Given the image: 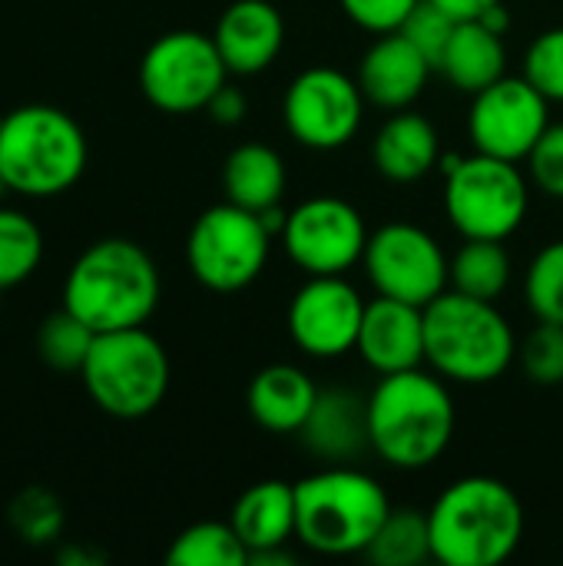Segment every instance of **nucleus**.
<instances>
[{
    "label": "nucleus",
    "mask_w": 563,
    "mask_h": 566,
    "mask_svg": "<svg viewBox=\"0 0 563 566\" xmlns=\"http://www.w3.org/2000/svg\"><path fill=\"white\" fill-rule=\"evenodd\" d=\"M458 424L448 381L435 371L382 375L368 395L372 451L398 471L431 468L451 444Z\"/></svg>",
    "instance_id": "obj_1"
},
{
    "label": "nucleus",
    "mask_w": 563,
    "mask_h": 566,
    "mask_svg": "<svg viewBox=\"0 0 563 566\" xmlns=\"http://www.w3.org/2000/svg\"><path fill=\"white\" fill-rule=\"evenodd\" d=\"M431 557L445 566H498L524 537V507L498 478L471 474L448 484L431 511Z\"/></svg>",
    "instance_id": "obj_2"
},
{
    "label": "nucleus",
    "mask_w": 563,
    "mask_h": 566,
    "mask_svg": "<svg viewBox=\"0 0 563 566\" xmlns=\"http://www.w3.org/2000/svg\"><path fill=\"white\" fill-rule=\"evenodd\" d=\"M159 269L139 242L100 239L70 265L63 305L100 335L146 325L159 305Z\"/></svg>",
    "instance_id": "obj_3"
},
{
    "label": "nucleus",
    "mask_w": 563,
    "mask_h": 566,
    "mask_svg": "<svg viewBox=\"0 0 563 566\" xmlns=\"http://www.w3.org/2000/svg\"><path fill=\"white\" fill-rule=\"evenodd\" d=\"M425 358L445 381L488 385L518 361V338L494 302L448 289L425 305Z\"/></svg>",
    "instance_id": "obj_4"
},
{
    "label": "nucleus",
    "mask_w": 563,
    "mask_h": 566,
    "mask_svg": "<svg viewBox=\"0 0 563 566\" xmlns=\"http://www.w3.org/2000/svg\"><path fill=\"white\" fill-rule=\"evenodd\" d=\"M388 511L385 488L352 464H329L295 481V537L325 557L365 554Z\"/></svg>",
    "instance_id": "obj_5"
},
{
    "label": "nucleus",
    "mask_w": 563,
    "mask_h": 566,
    "mask_svg": "<svg viewBox=\"0 0 563 566\" xmlns=\"http://www.w3.org/2000/svg\"><path fill=\"white\" fill-rule=\"evenodd\" d=\"M86 159V136L60 106L27 103L0 119V176L13 196H60L80 182Z\"/></svg>",
    "instance_id": "obj_6"
},
{
    "label": "nucleus",
    "mask_w": 563,
    "mask_h": 566,
    "mask_svg": "<svg viewBox=\"0 0 563 566\" xmlns=\"http://www.w3.org/2000/svg\"><path fill=\"white\" fill-rule=\"evenodd\" d=\"M80 378L103 415L139 421L153 415L169 391V355L143 325L100 332Z\"/></svg>",
    "instance_id": "obj_7"
},
{
    "label": "nucleus",
    "mask_w": 563,
    "mask_h": 566,
    "mask_svg": "<svg viewBox=\"0 0 563 566\" xmlns=\"http://www.w3.org/2000/svg\"><path fill=\"white\" fill-rule=\"evenodd\" d=\"M445 212L461 239L508 242L528 219L531 179L511 159L498 156H441Z\"/></svg>",
    "instance_id": "obj_8"
},
{
    "label": "nucleus",
    "mask_w": 563,
    "mask_h": 566,
    "mask_svg": "<svg viewBox=\"0 0 563 566\" xmlns=\"http://www.w3.org/2000/svg\"><path fill=\"white\" fill-rule=\"evenodd\" d=\"M272 235L259 212L236 202L209 206L189 229L186 262L199 285L219 295L249 289L269 262Z\"/></svg>",
    "instance_id": "obj_9"
},
{
    "label": "nucleus",
    "mask_w": 563,
    "mask_h": 566,
    "mask_svg": "<svg viewBox=\"0 0 563 566\" xmlns=\"http://www.w3.org/2000/svg\"><path fill=\"white\" fill-rule=\"evenodd\" d=\"M229 66L199 30H169L156 36L139 60V90L163 113H199L229 83Z\"/></svg>",
    "instance_id": "obj_10"
},
{
    "label": "nucleus",
    "mask_w": 563,
    "mask_h": 566,
    "mask_svg": "<svg viewBox=\"0 0 563 566\" xmlns=\"http://www.w3.org/2000/svg\"><path fill=\"white\" fill-rule=\"evenodd\" d=\"M365 93L338 66L302 70L282 96V123L295 143L315 153L348 146L365 119Z\"/></svg>",
    "instance_id": "obj_11"
},
{
    "label": "nucleus",
    "mask_w": 563,
    "mask_h": 566,
    "mask_svg": "<svg viewBox=\"0 0 563 566\" xmlns=\"http://www.w3.org/2000/svg\"><path fill=\"white\" fill-rule=\"evenodd\" d=\"M365 275L378 295L411 305H431L451 285V259L441 242L415 222H385L368 235L362 255Z\"/></svg>",
    "instance_id": "obj_12"
},
{
    "label": "nucleus",
    "mask_w": 563,
    "mask_h": 566,
    "mask_svg": "<svg viewBox=\"0 0 563 566\" xmlns=\"http://www.w3.org/2000/svg\"><path fill=\"white\" fill-rule=\"evenodd\" d=\"M551 126V99L521 73H504L498 83L471 96L468 139L475 153L524 163Z\"/></svg>",
    "instance_id": "obj_13"
},
{
    "label": "nucleus",
    "mask_w": 563,
    "mask_h": 566,
    "mask_svg": "<svg viewBox=\"0 0 563 566\" xmlns=\"http://www.w3.org/2000/svg\"><path fill=\"white\" fill-rule=\"evenodd\" d=\"M368 235L362 212L348 199L312 196L289 212L279 242L305 275H345L362 262Z\"/></svg>",
    "instance_id": "obj_14"
},
{
    "label": "nucleus",
    "mask_w": 563,
    "mask_h": 566,
    "mask_svg": "<svg viewBox=\"0 0 563 566\" xmlns=\"http://www.w3.org/2000/svg\"><path fill=\"white\" fill-rule=\"evenodd\" d=\"M365 298L342 275H309L289 302V338L309 358H342L355 352Z\"/></svg>",
    "instance_id": "obj_15"
},
{
    "label": "nucleus",
    "mask_w": 563,
    "mask_h": 566,
    "mask_svg": "<svg viewBox=\"0 0 563 566\" xmlns=\"http://www.w3.org/2000/svg\"><path fill=\"white\" fill-rule=\"evenodd\" d=\"M355 352L378 378L421 368L428 361L425 358V308L402 302V298L375 295L372 302H365Z\"/></svg>",
    "instance_id": "obj_16"
},
{
    "label": "nucleus",
    "mask_w": 563,
    "mask_h": 566,
    "mask_svg": "<svg viewBox=\"0 0 563 566\" xmlns=\"http://www.w3.org/2000/svg\"><path fill=\"white\" fill-rule=\"evenodd\" d=\"M431 70V60L402 30H395L375 36V43L365 50L358 63L355 80L372 106L398 113L408 109L425 93Z\"/></svg>",
    "instance_id": "obj_17"
},
{
    "label": "nucleus",
    "mask_w": 563,
    "mask_h": 566,
    "mask_svg": "<svg viewBox=\"0 0 563 566\" xmlns=\"http://www.w3.org/2000/svg\"><path fill=\"white\" fill-rule=\"evenodd\" d=\"M212 40L232 76H256L282 53L285 20L269 0H232L216 20Z\"/></svg>",
    "instance_id": "obj_18"
},
{
    "label": "nucleus",
    "mask_w": 563,
    "mask_h": 566,
    "mask_svg": "<svg viewBox=\"0 0 563 566\" xmlns=\"http://www.w3.org/2000/svg\"><path fill=\"white\" fill-rule=\"evenodd\" d=\"M305 448L329 464H352L368 441V398L345 388H322L302 424Z\"/></svg>",
    "instance_id": "obj_19"
},
{
    "label": "nucleus",
    "mask_w": 563,
    "mask_h": 566,
    "mask_svg": "<svg viewBox=\"0 0 563 566\" xmlns=\"http://www.w3.org/2000/svg\"><path fill=\"white\" fill-rule=\"evenodd\" d=\"M375 169L392 182H418L441 166V139L428 116L398 109L382 123L372 143Z\"/></svg>",
    "instance_id": "obj_20"
},
{
    "label": "nucleus",
    "mask_w": 563,
    "mask_h": 566,
    "mask_svg": "<svg viewBox=\"0 0 563 566\" xmlns=\"http://www.w3.org/2000/svg\"><path fill=\"white\" fill-rule=\"evenodd\" d=\"M319 391L322 388L312 381L309 371L275 361V365H265L249 381L246 405L259 428H265L272 434H299L305 418L312 415Z\"/></svg>",
    "instance_id": "obj_21"
},
{
    "label": "nucleus",
    "mask_w": 563,
    "mask_h": 566,
    "mask_svg": "<svg viewBox=\"0 0 563 566\" xmlns=\"http://www.w3.org/2000/svg\"><path fill=\"white\" fill-rule=\"evenodd\" d=\"M229 524L249 547V557L285 547L295 537V484L269 478L246 488L232 504Z\"/></svg>",
    "instance_id": "obj_22"
},
{
    "label": "nucleus",
    "mask_w": 563,
    "mask_h": 566,
    "mask_svg": "<svg viewBox=\"0 0 563 566\" xmlns=\"http://www.w3.org/2000/svg\"><path fill=\"white\" fill-rule=\"evenodd\" d=\"M438 70L445 73V80L455 90L475 96L508 73L504 36L494 33L491 27H484L481 20H458L455 33L438 60Z\"/></svg>",
    "instance_id": "obj_23"
},
{
    "label": "nucleus",
    "mask_w": 563,
    "mask_h": 566,
    "mask_svg": "<svg viewBox=\"0 0 563 566\" xmlns=\"http://www.w3.org/2000/svg\"><path fill=\"white\" fill-rule=\"evenodd\" d=\"M222 189L229 202L252 212L279 206L285 196V163L265 143H242L226 156Z\"/></svg>",
    "instance_id": "obj_24"
},
{
    "label": "nucleus",
    "mask_w": 563,
    "mask_h": 566,
    "mask_svg": "<svg viewBox=\"0 0 563 566\" xmlns=\"http://www.w3.org/2000/svg\"><path fill=\"white\" fill-rule=\"evenodd\" d=\"M511 255L501 239H465L451 259V285L461 295L498 302L511 285Z\"/></svg>",
    "instance_id": "obj_25"
},
{
    "label": "nucleus",
    "mask_w": 563,
    "mask_h": 566,
    "mask_svg": "<svg viewBox=\"0 0 563 566\" xmlns=\"http://www.w3.org/2000/svg\"><path fill=\"white\" fill-rule=\"evenodd\" d=\"M362 557H368L375 566H421L425 560H435L428 511L392 507Z\"/></svg>",
    "instance_id": "obj_26"
},
{
    "label": "nucleus",
    "mask_w": 563,
    "mask_h": 566,
    "mask_svg": "<svg viewBox=\"0 0 563 566\" xmlns=\"http://www.w3.org/2000/svg\"><path fill=\"white\" fill-rule=\"evenodd\" d=\"M173 566H246L249 547L229 521H199L186 527L166 551Z\"/></svg>",
    "instance_id": "obj_27"
},
{
    "label": "nucleus",
    "mask_w": 563,
    "mask_h": 566,
    "mask_svg": "<svg viewBox=\"0 0 563 566\" xmlns=\"http://www.w3.org/2000/svg\"><path fill=\"white\" fill-rule=\"evenodd\" d=\"M37 355L46 368L53 371H83L86 365V355L96 342V332L80 318L73 315L66 305H60L56 312H50L40 325H37Z\"/></svg>",
    "instance_id": "obj_28"
},
{
    "label": "nucleus",
    "mask_w": 563,
    "mask_h": 566,
    "mask_svg": "<svg viewBox=\"0 0 563 566\" xmlns=\"http://www.w3.org/2000/svg\"><path fill=\"white\" fill-rule=\"evenodd\" d=\"M43 262L40 226L10 206H0V292L23 285Z\"/></svg>",
    "instance_id": "obj_29"
},
{
    "label": "nucleus",
    "mask_w": 563,
    "mask_h": 566,
    "mask_svg": "<svg viewBox=\"0 0 563 566\" xmlns=\"http://www.w3.org/2000/svg\"><path fill=\"white\" fill-rule=\"evenodd\" d=\"M7 524L27 547H46L63 537L66 511L50 488L30 484L7 504Z\"/></svg>",
    "instance_id": "obj_30"
},
{
    "label": "nucleus",
    "mask_w": 563,
    "mask_h": 566,
    "mask_svg": "<svg viewBox=\"0 0 563 566\" xmlns=\"http://www.w3.org/2000/svg\"><path fill=\"white\" fill-rule=\"evenodd\" d=\"M524 302L538 322L563 325V239L548 242L524 272Z\"/></svg>",
    "instance_id": "obj_31"
},
{
    "label": "nucleus",
    "mask_w": 563,
    "mask_h": 566,
    "mask_svg": "<svg viewBox=\"0 0 563 566\" xmlns=\"http://www.w3.org/2000/svg\"><path fill=\"white\" fill-rule=\"evenodd\" d=\"M518 365L524 378L541 388L563 385V325L538 322V328L518 342Z\"/></svg>",
    "instance_id": "obj_32"
},
{
    "label": "nucleus",
    "mask_w": 563,
    "mask_h": 566,
    "mask_svg": "<svg viewBox=\"0 0 563 566\" xmlns=\"http://www.w3.org/2000/svg\"><path fill=\"white\" fill-rule=\"evenodd\" d=\"M521 73L551 99L563 103V27H551L524 50Z\"/></svg>",
    "instance_id": "obj_33"
},
{
    "label": "nucleus",
    "mask_w": 563,
    "mask_h": 566,
    "mask_svg": "<svg viewBox=\"0 0 563 566\" xmlns=\"http://www.w3.org/2000/svg\"><path fill=\"white\" fill-rule=\"evenodd\" d=\"M455 27H458V20H455L451 13H445V10H441L438 3H431V0H421V3L408 13V20L402 23V33H405V36L431 60V66L438 70V60H441V53H445V46H448Z\"/></svg>",
    "instance_id": "obj_34"
},
{
    "label": "nucleus",
    "mask_w": 563,
    "mask_h": 566,
    "mask_svg": "<svg viewBox=\"0 0 563 566\" xmlns=\"http://www.w3.org/2000/svg\"><path fill=\"white\" fill-rule=\"evenodd\" d=\"M528 179L551 199H563V123H551L531 149Z\"/></svg>",
    "instance_id": "obj_35"
},
{
    "label": "nucleus",
    "mask_w": 563,
    "mask_h": 566,
    "mask_svg": "<svg viewBox=\"0 0 563 566\" xmlns=\"http://www.w3.org/2000/svg\"><path fill=\"white\" fill-rule=\"evenodd\" d=\"M421 0H338L345 17L365 33H395Z\"/></svg>",
    "instance_id": "obj_36"
},
{
    "label": "nucleus",
    "mask_w": 563,
    "mask_h": 566,
    "mask_svg": "<svg viewBox=\"0 0 563 566\" xmlns=\"http://www.w3.org/2000/svg\"><path fill=\"white\" fill-rule=\"evenodd\" d=\"M206 113H209L219 126H239V123L246 119V113H249V99H246V93H242L239 86L226 83V86L209 99Z\"/></svg>",
    "instance_id": "obj_37"
},
{
    "label": "nucleus",
    "mask_w": 563,
    "mask_h": 566,
    "mask_svg": "<svg viewBox=\"0 0 563 566\" xmlns=\"http://www.w3.org/2000/svg\"><path fill=\"white\" fill-rule=\"evenodd\" d=\"M431 3H438L445 13H451L455 20H478L484 10H491L494 3H501V0H431Z\"/></svg>",
    "instance_id": "obj_38"
},
{
    "label": "nucleus",
    "mask_w": 563,
    "mask_h": 566,
    "mask_svg": "<svg viewBox=\"0 0 563 566\" xmlns=\"http://www.w3.org/2000/svg\"><path fill=\"white\" fill-rule=\"evenodd\" d=\"M478 20H481L484 27H491L494 33H501V36H504V33L511 30V10L504 7V0H501V3H494L491 10H484V13H481Z\"/></svg>",
    "instance_id": "obj_39"
},
{
    "label": "nucleus",
    "mask_w": 563,
    "mask_h": 566,
    "mask_svg": "<svg viewBox=\"0 0 563 566\" xmlns=\"http://www.w3.org/2000/svg\"><path fill=\"white\" fill-rule=\"evenodd\" d=\"M259 219H262V226L269 229V235L275 239V235H282V229H285V222H289V212H285V209H282V202H279V206L262 209V212H259Z\"/></svg>",
    "instance_id": "obj_40"
},
{
    "label": "nucleus",
    "mask_w": 563,
    "mask_h": 566,
    "mask_svg": "<svg viewBox=\"0 0 563 566\" xmlns=\"http://www.w3.org/2000/svg\"><path fill=\"white\" fill-rule=\"evenodd\" d=\"M10 192H13V189H10V186H7V179L0 176V206H3V199H7Z\"/></svg>",
    "instance_id": "obj_41"
}]
</instances>
